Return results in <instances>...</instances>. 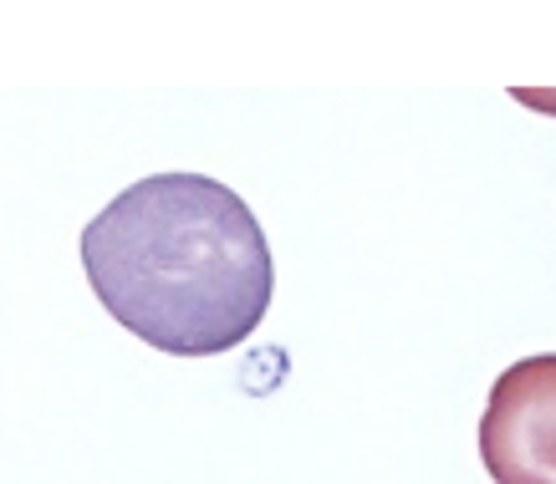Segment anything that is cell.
<instances>
[{
    "label": "cell",
    "instance_id": "cell-2",
    "mask_svg": "<svg viewBox=\"0 0 556 484\" xmlns=\"http://www.w3.org/2000/svg\"><path fill=\"white\" fill-rule=\"evenodd\" d=\"M480 459L495 484H556V352L521 357L495 378Z\"/></svg>",
    "mask_w": 556,
    "mask_h": 484
},
{
    "label": "cell",
    "instance_id": "cell-1",
    "mask_svg": "<svg viewBox=\"0 0 556 484\" xmlns=\"http://www.w3.org/2000/svg\"><path fill=\"white\" fill-rule=\"evenodd\" d=\"M108 317L169 357H219L266 321L276 266L261 219L204 174H153L83 230Z\"/></svg>",
    "mask_w": 556,
    "mask_h": 484
}]
</instances>
